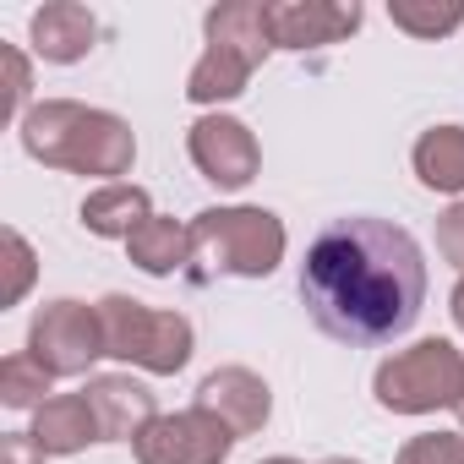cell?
Instances as JSON below:
<instances>
[{"instance_id": "obj_1", "label": "cell", "mask_w": 464, "mask_h": 464, "mask_svg": "<svg viewBox=\"0 0 464 464\" xmlns=\"http://www.w3.org/2000/svg\"><path fill=\"white\" fill-rule=\"evenodd\" d=\"M301 301L328 339L355 350L410 334L426 301V263L415 236L372 213L323 224L301 263Z\"/></svg>"}, {"instance_id": "obj_2", "label": "cell", "mask_w": 464, "mask_h": 464, "mask_svg": "<svg viewBox=\"0 0 464 464\" xmlns=\"http://www.w3.org/2000/svg\"><path fill=\"white\" fill-rule=\"evenodd\" d=\"M23 148L39 164L72 169V175H126L137 159V137L121 115L88 110L72 99H50V104L28 110L23 115Z\"/></svg>"}, {"instance_id": "obj_3", "label": "cell", "mask_w": 464, "mask_h": 464, "mask_svg": "<svg viewBox=\"0 0 464 464\" xmlns=\"http://www.w3.org/2000/svg\"><path fill=\"white\" fill-rule=\"evenodd\" d=\"M191 263H202L191 279H268L285 263V224L268 208H208L191 218Z\"/></svg>"}, {"instance_id": "obj_4", "label": "cell", "mask_w": 464, "mask_h": 464, "mask_svg": "<svg viewBox=\"0 0 464 464\" xmlns=\"http://www.w3.org/2000/svg\"><path fill=\"white\" fill-rule=\"evenodd\" d=\"M99 323H104V355L131 361L153 377H175L191 361V323L180 312H153L131 295H104Z\"/></svg>"}, {"instance_id": "obj_5", "label": "cell", "mask_w": 464, "mask_h": 464, "mask_svg": "<svg viewBox=\"0 0 464 464\" xmlns=\"http://www.w3.org/2000/svg\"><path fill=\"white\" fill-rule=\"evenodd\" d=\"M377 404L393 415H426L442 404H459L464 393V355L448 339H420L377 366Z\"/></svg>"}, {"instance_id": "obj_6", "label": "cell", "mask_w": 464, "mask_h": 464, "mask_svg": "<svg viewBox=\"0 0 464 464\" xmlns=\"http://www.w3.org/2000/svg\"><path fill=\"white\" fill-rule=\"evenodd\" d=\"M28 355L50 372V377H77L104 355V323L99 306L82 301H50L34 328H28Z\"/></svg>"}, {"instance_id": "obj_7", "label": "cell", "mask_w": 464, "mask_h": 464, "mask_svg": "<svg viewBox=\"0 0 464 464\" xmlns=\"http://www.w3.org/2000/svg\"><path fill=\"white\" fill-rule=\"evenodd\" d=\"M229 448H236V431H229L218 415L208 410H180V415H159L137 442V464H224Z\"/></svg>"}, {"instance_id": "obj_8", "label": "cell", "mask_w": 464, "mask_h": 464, "mask_svg": "<svg viewBox=\"0 0 464 464\" xmlns=\"http://www.w3.org/2000/svg\"><path fill=\"white\" fill-rule=\"evenodd\" d=\"M186 148H191V164L224 191H241L246 180H257V164H263L257 137L241 121H229V115H202L186 131Z\"/></svg>"}, {"instance_id": "obj_9", "label": "cell", "mask_w": 464, "mask_h": 464, "mask_svg": "<svg viewBox=\"0 0 464 464\" xmlns=\"http://www.w3.org/2000/svg\"><path fill=\"white\" fill-rule=\"evenodd\" d=\"M361 28V6H334V0H279L268 6L274 50H323Z\"/></svg>"}, {"instance_id": "obj_10", "label": "cell", "mask_w": 464, "mask_h": 464, "mask_svg": "<svg viewBox=\"0 0 464 464\" xmlns=\"http://www.w3.org/2000/svg\"><path fill=\"white\" fill-rule=\"evenodd\" d=\"M197 410L218 415L236 437H252V431H263L274 399H268V382H263L257 372H246V366H218V372L202 377V388H197Z\"/></svg>"}, {"instance_id": "obj_11", "label": "cell", "mask_w": 464, "mask_h": 464, "mask_svg": "<svg viewBox=\"0 0 464 464\" xmlns=\"http://www.w3.org/2000/svg\"><path fill=\"white\" fill-rule=\"evenodd\" d=\"M88 404H93V420L104 431V442H137L159 410H153V393L137 382V377H88Z\"/></svg>"}, {"instance_id": "obj_12", "label": "cell", "mask_w": 464, "mask_h": 464, "mask_svg": "<svg viewBox=\"0 0 464 464\" xmlns=\"http://www.w3.org/2000/svg\"><path fill=\"white\" fill-rule=\"evenodd\" d=\"M34 442L44 453H82L88 442H104L88 393H55L34 410Z\"/></svg>"}, {"instance_id": "obj_13", "label": "cell", "mask_w": 464, "mask_h": 464, "mask_svg": "<svg viewBox=\"0 0 464 464\" xmlns=\"http://www.w3.org/2000/svg\"><path fill=\"white\" fill-rule=\"evenodd\" d=\"M93 39H99V23H93L88 6H77V0H55V6L34 12V50L44 61H55V66L82 61L93 50Z\"/></svg>"}, {"instance_id": "obj_14", "label": "cell", "mask_w": 464, "mask_h": 464, "mask_svg": "<svg viewBox=\"0 0 464 464\" xmlns=\"http://www.w3.org/2000/svg\"><path fill=\"white\" fill-rule=\"evenodd\" d=\"M252 72H257V61H252V55L229 50V44H208V50H202V61H197V66H191V77H186V99H191V104L241 99V93H246V82H252Z\"/></svg>"}, {"instance_id": "obj_15", "label": "cell", "mask_w": 464, "mask_h": 464, "mask_svg": "<svg viewBox=\"0 0 464 464\" xmlns=\"http://www.w3.org/2000/svg\"><path fill=\"white\" fill-rule=\"evenodd\" d=\"M148 218H153L148 191H142V186H126V180H110V186L88 191V202H82V224L93 229V236H121V241H131Z\"/></svg>"}, {"instance_id": "obj_16", "label": "cell", "mask_w": 464, "mask_h": 464, "mask_svg": "<svg viewBox=\"0 0 464 464\" xmlns=\"http://www.w3.org/2000/svg\"><path fill=\"white\" fill-rule=\"evenodd\" d=\"M208 44H229L252 61H263L274 50V34H268V6L257 0H236V6H213L208 12Z\"/></svg>"}, {"instance_id": "obj_17", "label": "cell", "mask_w": 464, "mask_h": 464, "mask_svg": "<svg viewBox=\"0 0 464 464\" xmlns=\"http://www.w3.org/2000/svg\"><path fill=\"white\" fill-rule=\"evenodd\" d=\"M126 252H131V263L142 268V274H175V268H186L191 263V229L186 224H175V218H148L137 236L126 241Z\"/></svg>"}, {"instance_id": "obj_18", "label": "cell", "mask_w": 464, "mask_h": 464, "mask_svg": "<svg viewBox=\"0 0 464 464\" xmlns=\"http://www.w3.org/2000/svg\"><path fill=\"white\" fill-rule=\"evenodd\" d=\"M415 175L431 191H464V126H437L415 142Z\"/></svg>"}, {"instance_id": "obj_19", "label": "cell", "mask_w": 464, "mask_h": 464, "mask_svg": "<svg viewBox=\"0 0 464 464\" xmlns=\"http://www.w3.org/2000/svg\"><path fill=\"white\" fill-rule=\"evenodd\" d=\"M50 372L34 361V355H6L0 361V399H6L12 410H39L44 393H50Z\"/></svg>"}, {"instance_id": "obj_20", "label": "cell", "mask_w": 464, "mask_h": 464, "mask_svg": "<svg viewBox=\"0 0 464 464\" xmlns=\"http://www.w3.org/2000/svg\"><path fill=\"white\" fill-rule=\"evenodd\" d=\"M388 17H393V28H404L415 39H437V34H453L464 23V6H415V0H393Z\"/></svg>"}, {"instance_id": "obj_21", "label": "cell", "mask_w": 464, "mask_h": 464, "mask_svg": "<svg viewBox=\"0 0 464 464\" xmlns=\"http://www.w3.org/2000/svg\"><path fill=\"white\" fill-rule=\"evenodd\" d=\"M393 464H464V431H420L399 448Z\"/></svg>"}, {"instance_id": "obj_22", "label": "cell", "mask_w": 464, "mask_h": 464, "mask_svg": "<svg viewBox=\"0 0 464 464\" xmlns=\"http://www.w3.org/2000/svg\"><path fill=\"white\" fill-rule=\"evenodd\" d=\"M6 257H12V279H6V290H0V306H17L23 290L34 285V246L17 236V229H6Z\"/></svg>"}, {"instance_id": "obj_23", "label": "cell", "mask_w": 464, "mask_h": 464, "mask_svg": "<svg viewBox=\"0 0 464 464\" xmlns=\"http://www.w3.org/2000/svg\"><path fill=\"white\" fill-rule=\"evenodd\" d=\"M437 252H442L453 268H464V202H453V208L437 218Z\"/></svg>"}, {"instance_id": "obj_24", "label": "cell", "mask_w": 464, "mask_h": 464, "mask_svg": "<svg viewBox=\"0 0 464 464\" xmlns=\"http://www.w3.org/2000/svg\"><path fill=\"white\" fill-rule=\"evenodd\" d=\"M0 61H6V115H17L28 99V61L17 50H0Z\"/></svg>"}, {"instance_id": "obj_25", "label": "cell", "mask_w": 464, "mask_h": 464, "mask_svg": "<svg viewBox=\"0 0 464 464\" xmlns=\"http://www.w3.org/2000/svg\"><path fill=\"white\" fill-rule=\"evenodd\" d=\"M50 453L34 442V431H6V442H0V464H44Z\"/></svg>"}, {"instance_id": "obj_26", "label": "cell", "mask_w": 464, "mask_h": 464, "mask_svg": "<svg viewBox=\"0 0 464 464\" xmlns=\"http://www.w3.org/2000/svg\"><path fill=\"white\" fill-rule=\"evenodd\" d=\"M453 323L464 328V279H459V290H453Z\"/></svg>"}, {"instance_id": "obj_27", "label": "cell", "mask_w": 464, "mask_h": 464, "mask_svg": "<svg viewBox=\"0 0 464 464\" xmlns=\"http://www.w3.org/2000/svg\"><path fill=\"white\" fill-rule=\"evenodd\" d=\"M323 464H355V459H323Z\"/></svg>"}, {"instance_id": "obj_28", "label": "cell", "mask_w": 464, "mask_h": 464, "mask_svg": "<svg viewBox=\"0 0 464 464\" xmlns=\"http://www.w3.org/2000/svg\"><path fill=\"white\" fill-rule=\"evenodd\" d=\"M263 464H295V459H263Z\"/></svg>"}, {"instance_id": "obj_29", "label": "cell", "mask_w": 464, "mask_h": 464, "mask_svg": "<svg viewBox=\"0 0 464 464\" xmlns=\"http://www.w3.org/2000/svg\"><path fill=\"white\" fill-rule=\"evenodd\" d=\"M453 410H459V415H464V393H459V404H453Z\"/></svg>"}]
</instances>
